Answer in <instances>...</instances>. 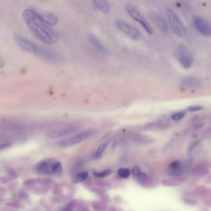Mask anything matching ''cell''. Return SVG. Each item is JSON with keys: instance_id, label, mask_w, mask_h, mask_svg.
<instances>
[{"instance_id": "6da1fadb", "label": "cell", "mask_w": 211, "mask_h": 211, "mask_svg": "<svg viewBox=\"0 0 211 211\" xmlns=\"http://www.w3.org/2000/svg\"><path fill=\"white\" fill-rule=\"evenodd\" d=\"M23 19L31 32L42 43L53 45L58 40V35L36 11L25 9L22 12Z\"/></svg>"}, {"instance_id": "7a4b0ae2", "label": "cell", "mask_w": 211, "mask_h": 211, "mask_svg": "<svg viewBox=\"0 0 211 211\" xmlns=\"http://www.w3.org/2000/svg\"><path fill=\"white\" fill-rule=\"evenodd\" d=\"M167 19L173 32L179 37L184 38L187 35V30L176 14L171 9L168 8L165 11Z\"/></svg>"}, {"instance_id": "3957f363", "label": "cell", "mask_w": 211, "mask_h": 211, "mask_svg": "<svg viewBox=\"0 0 211 211\" xmlns=\"http://www.w3.org/2000/svg\"><path fill=\"white\" fill-rule=\"evenodd\" d=\"M124 9L126 11L129 15V16L135 21L137 22L141 25L144 29L149 34L152 35L153 34V30L149 22L146 21L145 18L137 11L135 8L130 5H126L124 6Z\"/></svg>"}, {"instance_id": "277c9868", "label": "cell", "mask_w": 211, "mask_h": 211, "mask_svg": "<svg viewBox=\"0 0 211 211\" xmlns=\"http://www.w3.org/2000/svg\"><path fill=\"white\" fill-rule=\"evenodd\" d=\"M175 56L183 68L185 69L191 68L193 64V57L185 46L180 45L175 51Z\"/></svg>"}, {"instance_id": "5b68a950", "label": "cell", "mask_w": 211, "mask_h": 211, "mask_svg": "<svg viewBox=\"0 0 211 211\" xmlns=\"http://www.w3.org/2000/svg\"><path fill=\"white\" fill-rule=\"evenodd\" d=\"M116 26L117 29L124 34L126 36H128L133 40H139L141 38V34L135 28L130 24L122 20H118L116 23Z\"/></svg>"}, {"instance_id": "8992f818", "label": "cell", "mask_w": 211, "mask_h": 211, "mask_svg": "<svg viewBox=\"0 0 211 211\" xmlns=\"http://www.w3.org/2000/svg\"><path fill=\"white\" fill-rule=\"evenodd\" d=\"M12 38L18 46L25 51L32 53L35 54L39 47V46L34 42L19 34H14Z\"/></svg>"}, {"instance_id": "52a82bcc", "label": "cell", "mask_w": 211, "mask_h": 211, "mask_svg": "<svg viewBox=\"0 0 211 211\" xmlns=\"http://www.w3.org/2000/svg\"><path fill=\"white\" fill-rule=\"evenodd\" d=\"M192 159H188L182 162L175 161L169 166V173L173 176H179L186 172L192 165Z\"/></svg>"}, {"instance_id": "ba28073f", "label": "cell", "mask_w": 211, "mask_h": 211, "mask_svg": "<svg viewBox=\"0 0 211 211\" xmlns=\"http://www.w3.org/2000/svg\"><path fill=\"white\" fill-rule=\"evenodd\" d=\"M193 23L199 34L206 37L211 36V24L206 19L201 16H194L193 17Z\"/></svg>"}, {"instance_id": "9c48e42d", "label": "cell", "mask_w": 211, "mask_h": 211, "mask_svg": "<svg viewBox=\"0 0 211 211\" xmlns=\"http://www.w3.org/2000/svg\"><path fill=\"white\" fill-rule=\"evenodd\" d=\"M148 17L150 21L156 25L160 32L166 35L168 34V25L166 20L158 13L155 11H150L148 13Z\"/></svg>"}, {"instance_id": "30bf717a", "label": "cell", "mask_w": 211, "mask_h": 211, "mask_svg": "<svg viewBox=\"0 0 211 211\" xmlns=\"http://www.w3.org/2000/svg\"><path fill=\"white\" fill-rule=\"evenodd\" d=\"M94 132V131L91 130L83 131L81 133L75 135L74 136H73L63 140V141H61L59 144L63 147H69L77 144L90 137L93 134Z\"/></svg>"}, {"instance_id": "8fae6325", "label": "cell", "mask_w": 211, "mask_h": 211, "mask_svg": "<svg viewBox=\"0 0 211 211\" xmlns=\"http://www.w3.org/2000/svg\"><path fill=\"white\" fill-rule=\"evenodd\" d=\"M35 55L41 59H44L47 61L60 62L61 60V58L60 57V55L58 53L50 49L42 47H38V49L37 50Z\"/></svg>"}, {"instance_id": "7c38bea8", "label": "cell", "mask_w": 211, "mask_h": 211, "mask_svg": "<svg viewBox=\"0 0 211 211\" xmlns=\"http://www.w3.org/2000/svg\"><path fill=\"white\" fill-rule=\"evenodd\" d=\"M56 160L45 159L39 162L35 166V171L41 175H53V169Z\"/></svg>"}, {"instance_id": "4fadbf2b", "label": "cell", "mask_w": 211, "mask_h": 211, "mask_svg": "<svg viewBox=\"0 0 211 211\" xmlns=\"http://www.w3.org/2000/svg\"><path fill=\"white\" fill-rule=\"evenodd\" d=\"M181 84L184 86L190 89H198L202 87L203 81L197 77H186L181 80Z\"/></svg>"}, {"instance_id": "5bb4252c", "label": "cell", "mask_w": 211, "mask_h": 211, "mask_svg": "<svg viewBox=\"0 0 211 211\" xmlns=\"http://www.w3.org/2000/svg\"><path fill=\"white\" fill-rule=\"evenodd\" d=\"M76 130V127H68L61 130H55L51 132H49L47 134L46 136L50 139H55L58 138L62 136H66L68 134H71Z\"/></svg>"}, {"instance_id": "9a60e30c", "label": "cell", "mask_w": 211, "mask_h": 211, "mask_svg": "<svg viewBox=\"0 0 211 211\" xmlns=\"http://www.w3.org/2000/svg\"><path fill=\"white\" fill-rule=\"evenodd\" d=\"M87 38L90 43L93 45L98 51H100L102 53H105L107 52V48L102 44V42L98 40L94 35L92 34H87Z\"/></svg>"}, {"instance_id": "2e32d148", "label": "cell", "mask_w": 211, "mask_h": 211, "mask_svg": "<svg viewBox=\"0 0 211 211\" xmlns=\"http://www.w3.org/2000/svg\"><path fill=\"white\" fill-rule=\"evenodd\" d=\"M94 6L104 14H108L110 11V6L107 0H92Z\"/></svg>"}, {"instance_id": "e0dca14e", "label": "cell", "mask_w": 211, "mask_h": 211, "mask_svg": "<svg viewBox=\"0 0 211 211\" xmlns=\"http://www.w3.org/2000/svg\"><path fill=\"white\" fill-rule=\"evenodd\" d=\"M41 16L44 18L45 21L50 26L57 25L59 22V18H58V16L51 12H45L42 14Z\"/></svg>"}, {"instance_id": "ac0fdd59", "label": "cell", "mask_w": 211, "mask_h": 211, "mask_svg": "<svg viewBox=\"0 0 211 211\" xmlns=\"http://www.w3.org/2000/svg\"><path fill=\"white\" fill-rule=\"evenodd\" d=\"M132 174L134 176V178L137 180L138 182L140 183H144L146 182L147 180V175L140 171V168L137 166H135L132 171Z\"/></svg>"}, {"instance_id": "d6986e66", "label": "cell", "mask_w": 211, "mask_h": 211, "mask_svg": "<svg viewBox=\"0 0 211 211\" xmlns=\"http://www.w3.org/2000/svg\"><path fill=\"white\" fill-rule=\"evenodd\" d=\"M181 179L178 178H166L162 180V183L164 186H173L178 185L181 183Z\"/></svg>"}, {"instance_id": "ffe728a7", "label": "cell", "mask_w": 211, "mask_h": 211, "mask_svg": "<svg viewBox=\"0 0 211 211\" xmlns=\"http://www.w3.org/2000/svg\"><path fill=\"white\" fill-rule=\"evenodd\" d=\"M50 180L48 179H31L24 182V185L26 186L33 185L37 183H49Z\"/></svg>"}, {"instance_id": "44dd1931", "label": "cell", "mask_w": 211, "mask_h": 211, "mask_svg": "<svg viewBox=\"0 0 211 211\" xmlns=\"http://www.w3.org/2000/svg\"><path fill=\"white\" fill-rule=\"evenodd\" d=\"M88 176H89V173L87 172L86 171L81 172L75 175L73 181L74 183H79L82 182L84 180H86Z\"/></svg>"}, {"instance_id": "7402d4cb", "label": "cell", "mask_w": 211, "mask_h": 211, "mask_svg": "<svg viewBox=\"0 0 211 211\" xmlns=\"http://www.w3.org/2000/svg\"><path fill=\"white\" fill-rule=\"evenodd\" d=\"M107 143H104L102 145H101L99 147H98V149L96 150L95 153L93 155V159H100L104 153V152L105 151L107 146Z\"/></svg>"}, {"instance_id": "603a6c76", "label": "cell", "mask_w": 211, "mask_h": 211, "mask_svg": "<svg viewBox=\"0 0 211 211\" xmlns=\"http://www.w3.org/2000/svg\"><path fill=\"white\" fill-rule=\"evenodd\" d=\"M131 173L130 170L128 168H121L118 170V175L120 178H127L130 176Z\"/></svg>"}, {"instance_id": "cb8c5ba5", "label": "cell", "mask_w": 211, "mask_h": 211, "mask_svg": "<svg viewBox=\"0 0 211 211\" xmlns=\"http://www.w3.org/2000/svg\"><path fill=\"white\" fill-rule=\"evenodd\" d=\"M186 115V112L185 111H176L173 113L172 116L171 118L174 121H179L181 120V119L185 117Z\"/></svg>"}, {"instance_id": "d4e9b609", "label": "cell", "mask_w": 211, "mask_h": 211, "mask_svg": "<svg viewBox=\"0 0 211 211\" xmlns=\"http://www.w3.org/2000/svg\"><path fill=\"white\" fill-rule=\"evenodd\" d=\"M204 108V107L203 105H191L189 106L187 108V110L189 111H199L201 110Z\"/></svg>"}, {"instance_id": "484cf974", "label": "cell", "mask_w": 211, "mask_h": 211, "mask_svg": "<svg viewBox=\"0 0 211 211\" xmlns=\"http://www.w3.org/2000/svg\"><path fill=\"white\" fill-rule=\"evenodd\" d=\"M111 173V170H106L104 171H102L101 172L99 173H95L94 175L97 176V177H99V178H104V177H106L108 175H109Z\"/></svg>"}, {"instance_id": "4316f807", "label": "cell", "mask_w": 211, "mask_h": 211, "mask_svg": "<svg viewBox=\"0 0 211 211\" xmlns=\"http://www.w3.org/2000/svg\"><path fill=\"white\" fill-rule=\"evenodd\" d=\"M11 146V144L10 143H5V144H2L1 145V147H0V149H1V150H3V149H7L8 147H9Z\"/></svg>"}]
</instances>
